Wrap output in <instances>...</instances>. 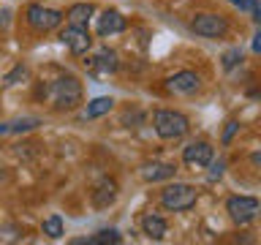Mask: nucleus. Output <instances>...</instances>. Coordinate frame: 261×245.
I'll use <instances>...</instances> for the list:
<instances>
[{
  "label": "nucleus",
  "mask_w": 261,
  "mask_h": 245,
  "mask_svg": "<svg viewBox=\"0 0 261 245\" xmlns=\"http://www.w3.org/2000/svg\"><path fill=\"white\" fill-rule=\"evenodd\" d=\"M46 95L57 112H71L82 104V82L76 77H60L46 87Z\"/></svg>",
  "instance_id": "nucleus-1"
},
{
  "label": "nucleus",
  "mask_w": 261,
  "mask_h": 245,
  "mask_svg": "<svg viewBox=\"0 0 261 245\" xmlns=\"http://www.w3.org/2000/svg\"><path fill=\"white\" fill-rule=\"evenodd\" d=\"M152 126H155V134L161 139H182L191 128V122L182 112H174V109H155L152 114Z\"/></svg>",
  "instance_id": "nucleus-2"
},
{
  "label": "nucleus",
  "mask_w": 261,
  "mask_h": 245,
  "mask_svg": "<svg viewBox=\"0 0 261 245\" xmlns=\"http://www.w3.org/2000/svg\"><path fill=\"white\" fill-rule=\"evenodd\" d=\"M196 199H199V193H196V188L188 185V183H171L161 191V204L171 212L191 210L196 204Z\"/></svg>",
  "instance_id": "nucleus-3"
},
{
  "label": "nucleus",
  "mask_w": 261,
  "mask_h": 245,
  "mask_svg": "<svg viewBox=\"0 0 261 245\" xmlns=\"http://www.w3.org/2000/svg\"><path fill=\"white\" fill-rule=\"evenodd\" d=\"M191 30L201 38H223L228 33V19L223 14H212V11H204V14H196L193 22H191Z\"/></svg>",
  "instance_id": "nucleus-4"
},
{
  "label": "nucleus",
  "mask_w": 261,
  "mask_h": 245,
  "mask_svg": "<svg viewBox=\"0 0 261 245\" xmlns=\"http://www.w3.org/2000/svg\"><path fill=\"white\" fill-rule=\"evenodd\" d=\"M63 11H57V8H49V6H41V3H33L28 8V24L33 30L38 33H46V30H55L63 24Z\"/></svg>",
  "instance_id": "nucleus-5"
},
{
  "label": "nucleus",
  "mask_w": 261,
  "mask_h": 245,
  "mask_svg": "<svg viewBox=\"0 0 261 245\" xmlns=\"http://www.w3.org/2000/svg\"><path fill=\"white\" fill-rule=\"evenodd\" d=\"M226 212L234 224L245 226L258 215V199L256 196H231V199L226 202Z\"/></svg>",
  "instance_id": "nucleus-6"
},
{
  "label": "nucleus",
  "mask_w": 261,
  "mask_h": 245,
  "mask_svg": "<svg viewBox=\"0 0 261 245\" xmlns=\"http://www.w3.org/2000/svg\"><path fill=\"white\" fill-rule=\"evenodd\" d=\"M60 41L71 49V55H87L90 46H93V38H90L87 28H79V24H68L60 33Z\"/></svg>",
  "instance_id": "nucleus-7"
},
{
  "label": "nucleus",
  "mask_w": 261,
  "mask_h": 245,
  "mask_svg": "<svg viewBox=\"0 0 261 245\" xmlns=\"http://www.w3.org/2000/svg\"><path fill=\"white\" fill-rule=\"evenodd\" d=\"M199 87H201V77L193 71H179L166 79V90L174 95H193Z\"/></svg>",
  "instance_id": "nucleus-8"
},
{
  "label": "nucleus",
  "mask_w": 261,
  "mask_h": 245,
  "mask_svg": "<svg viewBox=\"0 0 261 245\" xmlns=\"http://www.w3.org/2000/svg\"><path fill=\"white\" fill-rule=\"evenodd\" d=\"M212 155H215V147L210 142H204V139H199V142H191L182 150V161L188 166H207L212 161Z\"/></svg>",
  "instance_id": "nucleus-9"
},
{
  "label": "nucleus",
  "mask_w": 261,
  "mask_h": 245,
  "mask_svg": "<svg viewBox=\"0 0 261 245\" xmlns=\"http://www.w3.org/2000/svg\"><path fill=\"white\" fill-rule=\"evenodd\" d=\"M125 30V16H122L120 11H106L98 16V36L106 38V36H114V33H122Z\"/></svg>",
  "instance_id": "nucleus-10"
},
{
  "label": "nucleus",
  "mask_w": 261,
  "mask_h": 245,
  "mask_svg": "<svg viewBox=\"0 0 261 245\" xmlns=\"http://www.w3.org/2000/svg\"><path fill=\"white\" fill-rule=\"evenodd\" d=\"M177 175V166L174 163H163V161H152V163H144L142 166V177L147 183H161V180H171Z\"/></svg>",
  "instance_id": "nucleus-11"
},
{
  "label": "nucleus",
  "mask_w": 261,
  "mask_h": 245,
  "mask_svg": "<svg viewBox=\"0 0 261 245\" xmlns=\"http://www.w3.org/2000/svg\"><path fill=\"white\" fill-rule=\"evenodd\" d=\"M114 199H117V183H114V180H103V183L93 191V204L98 210L114 204Z\"/></svg>",
  "instance_id": "nucleus-12"
},
{
  "label": "nucleus",
  "mask_w": 261,
  "mask_h": 245,
  "mask_svg": "<svg viewBox=\"0 0 261 245\" xmlns=\"http://www.w3.org/2000/svg\"><path fill=\"white\" fill-rule=\"evenodd\" d=\"M142 232L150 237V240H163L169 232L166 220H163L161 215H155V212H147V215L142 218Z\"/></svg>",
  "instance_id": "nucleus-13"
},
{
  "label": "nucleus",
  "mask_w": 261,
  "mask_h": 245,
  "mask_svg": "<svg viewBox=\"0 0 261 245\" xmlns=\"http://www.w3.org/2000/svg\"><path fill=\"white\" fill-rule=\"evenodd\" d=\"M122 242V234L117 229H101L93 237H82V240H73V245H117Z\"/></svg>",
  "instance_id": "nucleus-14"
},
{
  "label": "nucleus",
  "mask_w": 261,
  "mask_h": 245,
  "mask_svg": "<svg viewBox=\"0 0 261 245\" xmlns=\"http://www.w3.org/2000/svg\"><path fill=\"white\" fill-rule=\"evenodd\" d=\"M93 11H95V8L90 6V3H73L63 16L68 19V24H79V28H87V22L93 19Z\"/></svg>",
  "instance_id": "nucleus-15"
},
{
  "label": "nucleus",
  "mask_w": 261,
  "mask_h": 245,
  "mask_svg": "<svg viewBox=\"0 0 261 245\" xmlns=\"http://www.w3.org/2000/svg\"><path fill=\"white\" fill-rule=\"evenodd\" d=\"M117 68V55L109 52V49H101L93 60H90V71L93 74H112Z\"/></svg>",
  "instance_id": "nucleus-16"
},
{
  "label": "nucleus",
  "mask_w": 261,
  "mask_h": 245,
  "mask_svg": "<svg viewBox=\"0 0 261 245\" xmlns=\"http://www.w3.org/2000/svg\"><path fill=\"white\" fill-rule=\"evenodd\" d=\"M112 106H114V98H109V95L93 98V101L87 104V109H85V117L87 120H95V117H101V114H109Z\"/></svg>",
  "instance_id": "nucleus-17"
},
{
  "label": "nucleus",
  "mask_w": 261,
  "mask_h": 245,
  "mask_svg": "<svg viewBox=\"0 0 261 245\" xmlns=\"http://www.w3.org/2000/svg\"><path fill=\"white\" fill-rule=\"evenodd\" d=\"M44 234L52 237V240H60L63 237V218L60 215H49L44 220Z\"/></svg>",
  "instance_id": "nucleus-18"
},
{
  "label": "nucleus",
  "mask_w": 261,
  "mask_h": 245,
  "mask_svg": "<svg viewBox=\"0 0 261 245\" xmlns=\"http://www.w3.org/2000/svg\"><path fill=\"white\" fill-rule=\"evenodd\" d=\"M38 126H41L38 117H19V120L8 122V131H11V134H22V131H33V128H38Z\"/></svg>",
  "instance_id": "nucleus-19"
},
{
  "label": "nucleus",
  "mask_w": 261,
  "mask_h": 245,
  "mask_svg": "<svg viewBox=\"0 0 261 245\" xmlns=\"http://www.w3.org/2000/svg\"><path fill=\"white\" fill-rule=\"evenodd\" d=\"M240 60H242V52H240V49H228V52L223 55V68L231 71V68H237V65H240Z\"/></svg>",
  "instance_id": "nucleus-20"
},
{
  "label": "nucleus",
  "mask_w": 261,
  "mask_h": 245,
  "mask_svg": "<svg viewBox=\"0 0 261 245\" xmlns=\"http://www.w3.org/2000/svg\"><path fill=\"white\" fill-rule=\"evenodd\" d=\"M210 180H218L220 175H223V161H210Z\"/></svg>",
  "instance_id": "nucleus-21"
},
{
  "label": "nucleus",
  "mask_w": 261,
  "mask_h": 245,
  "mask_svg": "<svg viewBox=\"0 0 261 245\" xmlns=\"http://www.w3.org/2000/svg\"><path fill=\"white\" fill-rule=\"evenodd\" d=\"M231 6H237L240 11H253L258 6V0H231Z\"/></svg>",
  "instance_id": "nucleus-22"
},
{
  "label": "nucleus",
  "mask_w": 261,
  "mask_h": 245,
  "mask_svg": "<svg viewBox=\"0 0 261 245\" xmlns=\"http://www.w3.org/2000/svg\"><path fill=\"white\" fill-rule=\"evenodd\" d=\"M240 128V122L237 120H231V122H226V131H223V144H228L231 142V136H234V131Z\"/></svg>",
  "instance_id": "nucleus-23"
},
{
  "label": "nucleus",
  "mask_w": 261,
  "mask_h": 245,
  "mask_svg": "<svg viewBox=\"0 0 261 245\" xmlns=\"http://www.w3.org/2000/svg\"><path fill=\"white\" fill-rule=\"evenodd\" d=\"M19 77H24V65H16V68L8 74V77H6V85H16V79H19Z\"/></svg>",
  "instance_id": "nucleus-24"
},
{
  "label": "nucleus",
  "mask_w": 261,
  "mask_h": 245,
  "mask_svg": "<svg viewBox=\"0 0 261 245\" xmlns=\"http://www.w3.org/2000/svg\"><path fill=\"white\" fill-rule=\"evenodd\" d=\"M8 16H11V11H8V8H3V11H0V28L8 22Z\"/></svg>",
  "instance_id": "nucleus-25"
},
{
  "label": "nucleus",
  "mask_w": 261,
  "mask_h": 245,
  "mask_svg": "<svg viewBox=\"0 0 261 245\" xmlns=\"http://www.w3.org/2000/svg\"><path fill=\"white\" fill-rule=\"evenodd\" d=\"M258 49H261V33L253 36V52H258Z\"/></svg>",
  "instance_id": "nucleus-26"
},
{
  "label": "nucleus",
  "mask_w": 261,
  "mask_h": 245,
  "mask_svg": "<svg viewBox=\"0 0 261 245\" xmlns=\"http://www.w3.org/2000/svg\"><path fill=\"white\" fill-rule=\"evenodd\" d=\"M3 134H8V122H6V126H0V136H3Z\"/></svg>",
  "instance_id": "nucleus-27"
}]
</instances>
